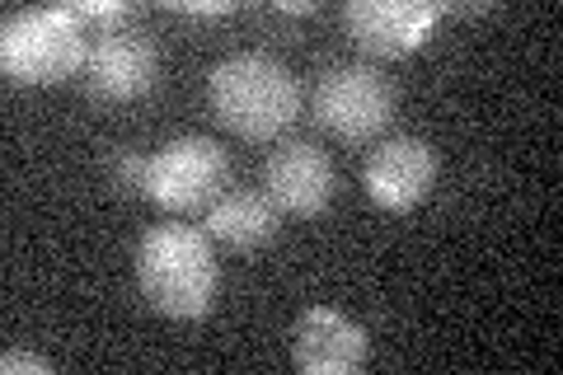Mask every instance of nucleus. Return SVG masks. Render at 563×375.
Masks as SVG:
<instances>
[{"mask_svg":"<svg viewBox=\"0 0 563 375\" xmlns=\"http://www.w3.org/2000/svg\"><path fill=\"white\" fill-rule=\"evenodd\" d=\"M217 254L198 225H151L136 244V287L165 319H202L217 300Z\"/></svg>","mask_w":563,"mask_h":375,"instance_id":"1","label":"nucleus"},{"mask_svg":"<svg viewBox=\"0 0 563 375\" xmlns=\"http://www.w3.org/2000/svg\"><path fill=\"white\" fill-rule=\"evenodd\" d=\"M211 113L240 141H273L301 118V85L268 52L225 57L207 80Z\"/></svg>","mask_w":563,"mask_h":375,"instance_id":"2","label":"nucleus"},{"mask_svg":"<svg viewBox=\"0 0 563 375\" xmlns=\"http://www.w3.org/2000/svg\"><path fill=\"white\" fill-rule=\"evenodd\" d=\"M95 33L70 5L20 10L0 29V66L14 85H62L90 62Z\"/></svg>","mask_w":563,"mask_h":375,"instance_id":"3","label":"nucleus"},{"mask_svg":"<svg viewBox=\"0 0 563 375\" xmlns=\"http://www.w3.org/2000/svg\"><path fill=\"white\" fill-rule=\"evenodd\" d=\"M225 188H231V155L211 136H174L155 155H141L136 192H146L169 217H207Z\"/></svg>","mask_w":563,"mask_h":375,"instance_id":"4","label":"nucleus"},{"mask_svg":"<svg viewBox=\"0 0 563 375\" xmlns=\"http://www.w3.org/2000/svg\"><path fill=\"white\" fill-rule=\"evenodd\" d=\"M314 122L343 146H366L385 132V122L395 118V85L380 76L376 66L362 62H339L329 66L320 85H314Z\"/></svg>","mask_w":563,"mask_h":375,"instance_id":"5","label":"nucleus"},{"mask_svg":"<svg viewBox=\"0 0 563 375\" xmlns=\"http://www.w3.org/2000/svg\"><path fill=\"white\" fill-rule=\"evenodd\" d=\"M437 184V151L422 136H385L362 159L366 198L385 211H413Z\"/></svg>","mask_w":563,"mask_h":375,"instance_id":"6","label":"nucleus"},{"mask_svg":"<svg viewBox=\"0 0 563 375\" xmlns=\"http://www.w3.org/2000/svg\"><path fill=\"white\" fill-rule=\"evenodd\" d=\"M155 43L136 24H118L95 33L90 62H85V80H90V99L99 103H136L151 95L155 85Z\"/></svg>","mask_w":563,"mask_h":375,"instance_id":"7","label":"nucleus"},{"mask_svg":"<svg viewBox=\"0 0 563 375\" xmlns=\"http://www.w3.org/2000/svg\"><path fill=\"white\" fill-rule=\"evenodd\" d=\"M442 14L446 5H428V0H352L343 10V24L362 52L395 62L428 43Z\"/></svg>","mask_w":563,"mask_h":375,"instance_id":"8","label":"nucleus"},{"mask_svg":"<svg viewBox=\"0 0 563 375\" xmlns=\"http://www.w3.org/2000/svg\"><path fill=\"white\" fill-rule=\"evenodd\" d=\"M263 178H268V198L277 211L301 221L320 217L333 198V159L314 141H282L263 165Z\"/></svg>","mask_w":563,"mask_h":375,"instance_id":"9","label":"nucleus"},{"mask_svg":"<svg viewBox=\"0 0 563 375\" xmlns=\"http://www.w3.org/2000/svg\"><path fill=\"white\" fill-rule=\"evenodd\" d=\"M291 362L306 375H357L366 366V329L314 306L291 329Z\"/></svg>","mask_w":563,"mask_h":375,"instance_id":"10","label":"nucleus"},{"mask_svg":"<svg viewBox=\"0 0 563 375\" xmlns=\"http://www.w3.org/2000/svg\"><path fill=\"white\" fill-rule=\"evenodd\" d=\"M277 221H282V211L268 192L225 188L202 217V230H207V240L235 249V254H254V249H263L277 235Z\"/></svg>","mask_w":563,"mask_h":375,"instance_id":"11","label":"nucleus"},{"mask_svg":"<svg viewBox=\"0 0 563 375\" xmlns=\"http://www.w3.org/2000/svg\"><path fill=\"white\" fill-rule=\"evenodd\" d=\"M0 371H5V375H20V371L52 375V362H47V356H33V352H5V356H0Z\"/></svg>","mask_w":563,"mask_h":375,"instance_id":"12","label":"nucleus"},{"mask_svg":"<svg viewBox=\"0 0 563 375\" xmlns=\"http://www.w3.org/2000/svg\"><path fill=\"white\" fill-rule=\"evenodd\" d=\"M179 14H192V20H217V14H231V0H207V5H174Z\"/></svg>","mask_w":563,"mask_h":375,"instance_id":"13","label":"nucleus"},{"mask_svg":"<svg viewBox=\"0 0 563 375\" xmlns=\"http://www.w3.org/2000/svg\"><path fill=\"white\" fill-rule=\"evenodd\" d=\"M282 10L287 14H310V5H301V0H282Z\"/></svg>","mask_w":563,"mask_h":375,"instance_id":"14","label":"nucleus"}]
</instances>
